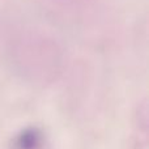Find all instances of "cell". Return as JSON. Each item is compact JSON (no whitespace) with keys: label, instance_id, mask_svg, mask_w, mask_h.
I'll use <instances>...</instances> for the list:
<instances>
[{"label":"cell","instance_id":"1","mask_svg":"<svg viewBox=\"0 0 149 149\" xmlns=\"http://www.w3.org/2000/svg\"><path fill=\"white\" fill-rule=\"evenodd\" d=\"M42 144V135L38 130H25L16 140L17 149H39Z\"/></svg>","mask_w":149,"mask_h":149}]
</instances>
